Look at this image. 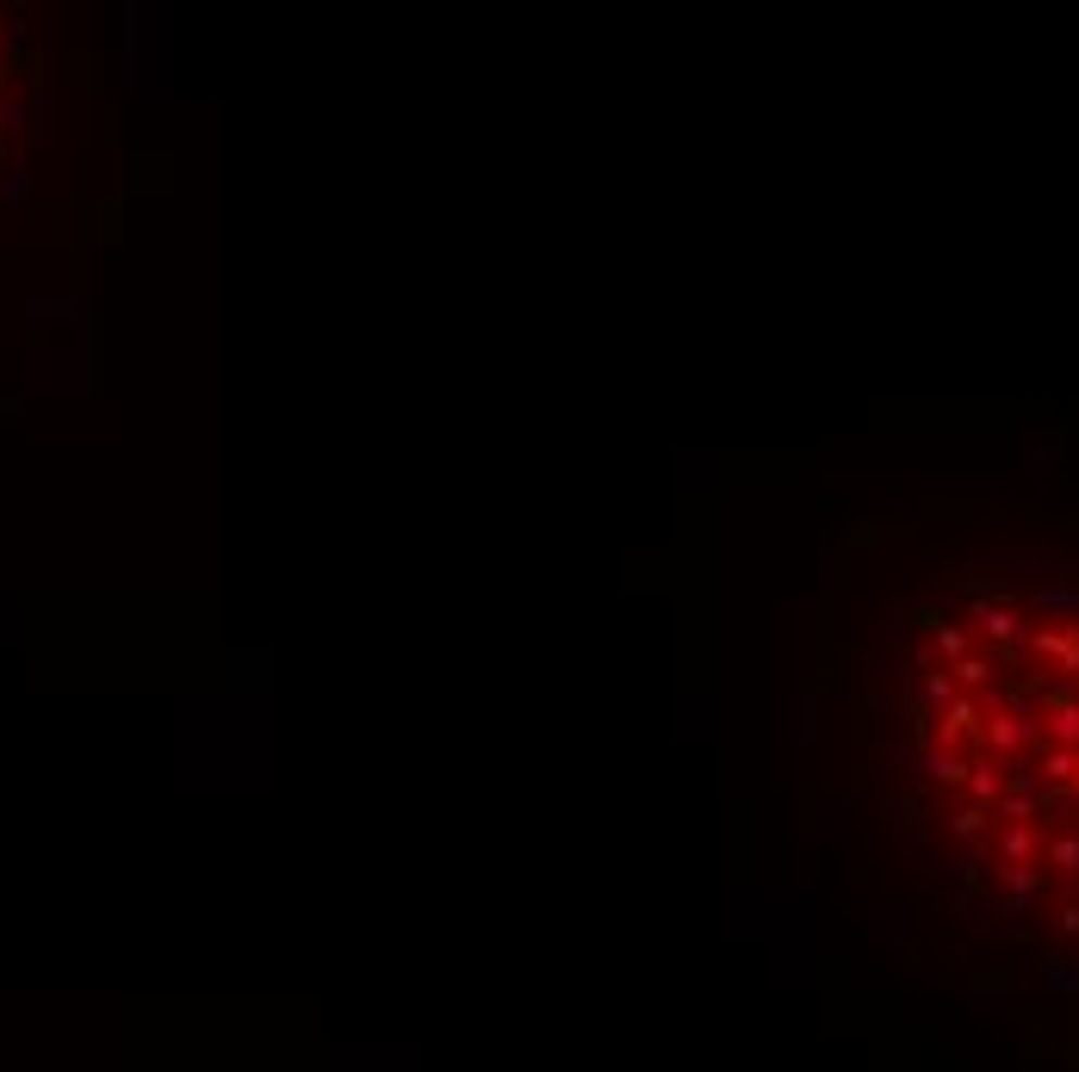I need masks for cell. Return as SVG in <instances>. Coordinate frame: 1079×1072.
Here are the masks:
<instances>
[{"label":"cell","mask_w":1079,"mask_h":1072,"mask_svg":"<svg viewBox=\"0 0 1079 1072\" xmlns=\"http://www.w3.org/2000/svg\"><path fill=\"white\" fill-rule=\"evenodd\" d=\"M930 639H937V651H943V658H962V651H968V633H962V626H937Z\"/></svg>","instance_id":"obj_1"}]
</instances>
